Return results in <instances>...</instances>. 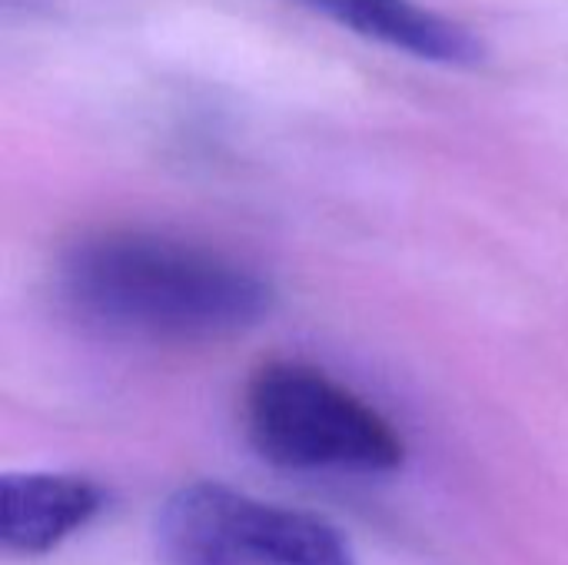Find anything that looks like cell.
Wrapping results in <instances>:
<instances>
[{
	"label": "cell",
	"instance_id": "6da1fadb",
	"mask_svg": "<svg viewBox=\"0 0 568 565\" xmlns=\"http://www.w3.org/2000/svg\"><path fill=\"white\" fill-rule=\"evenodd\" d=\"M57 286L80 320L146 343L230 340L276 306V290L256 266L140 226L83 233L63 250Z\"/></svg>",
	"mask_w": 568,
	"mask_h": 565
},
{
	"label": "cell",
	"instance_id": "7a4b0ae2",
	"mask_svg": "<svg viewBox=\"0 0 568 565\" xmlns=\"http://www.w3.org/2000/svg\"><path fill=\"white\" fill-rule=\"evenodd\" d=\"M250 446L296 473L383 476L406 463L403 433L359 393L300 360L263 363L243 393Z\"/></svg>",
	"mask_w": 568,
	"mask_h": 565
},
{
	"label": "cell",
	"instance_id": "3957f363",
	"mask_svg": "<svg viewBox=\"0 0 568 565\" xmlns=\"http://www.w3.org/2000/svg\"><path fill=\"white\" fill-rule=\"evenodd\" d=\"M156 549L166 565H356L349 539L329 519L210 480L163 503Z\"/></svg>",
	"mask_w": 568,
	"mask_h": 565
},
{
	"label": "cell",
	"instance_id": "277c9868",
	"mask_svg": "<svg viewBox=\"0 0 568 565\" xmlns=\"http://www.w3.org/2000/svg\"><path fill=\"white\" fill-rule=\"evenodd\" d=\"M310 13L333 20L336 27L383 43L396 53H409L439 67H479L486 60V40L456 17H446L419 0H290Z\"/></svg>",
	"mask_w": 568,
	"mask_h": 565
},
{
	"label": "cell",
	"instance_id": "5b68a950",
	"mask_svg": "<svg viewBox=\"0 0 568 565\" xmlns=\"http://www.w3.org/2000/svg\"><path fill=\"white\" fill-rule=\"evenodd\" d=\"M106 506V493L73 473H7L0 480V546L37 559L60 549Z\"/></svg>",
	"mask_w": 568,
	"mask_h": 565
}]
</instances>
